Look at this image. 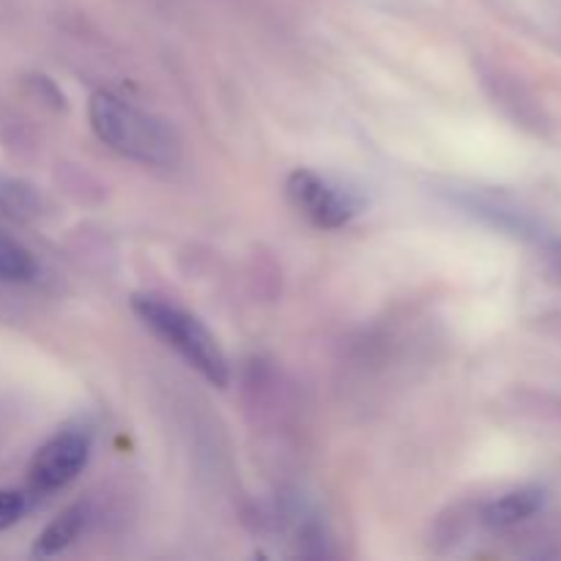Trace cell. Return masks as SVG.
<instances>
[{"label": "cell", "instance_id": "obj_5", "mask_svg": "<svg viewBox=\"0 0 561 561\" xmlns=\"http://www.w3.org/2000/svg\"><path fill=\"white\" fill-rule=\"evenodd\" d=\"M542 504H546V493L540 488H518L488 504L485 520L491 526H515L540 513Z\"/></svg>", "mask_w": 561, "mask_h": 561}, {"label": "cell", "instance_id": "obj_2", "mask_svg": "<svg viewBox=\"0 0 561 561\" xmlns=\"http://www.w3.org/2000/svg\"><path fill=\"white\" fill-rule=\"evenodd\" d=\"M131 310L140 316V321L151 329L157 337H162L175 354L186 359V365L195 367L206 381L214 387H228L230 367L228 356L219 348L217 337L197 321L192 312L181 310L173 301L153 294H137L131 299Z\"/></svg>", "mask_w": 561, "mask_h": 561}, {"label": "cell", "instance_id": "obj_6", "mask_svg": "<svg viewBox=\"0 0 561 561\" xmlns=\"http://www.w3.org/2000/svg\"><path fill=\"white\" fill-rule=\"evenodd\" d=\"M85 518H88V510L82 507V504H75V507L64 510V513H60L58 518H55L53 524L38 535L36 546H33V553H36V557H55V553H60L64 548H69L71 542L80 537L82 526H85Z\"/></svg>", "mask_w": 561, "mask_h": 561}, {"label": "cell", "instance_id": "obj_1", "mask_svg": "<svg viewBox=\"0 0 561 561\" xmlns=\"http://www.w3.org/2000/svg\"><path fill=\"white\" fill-rule=\"evenodd\" d=\"M88 118L93 131L104 146L142 164L168 168L179 159V140L173 131L153 115L142 113L135 104L113 96V93H93L88 104Z\"/></svg>", "mask_w": 561, "mask_h": 561}, {"label": "cell", "instance_id": "obj_7", "mask_svg": "<svg viewBox=\"0 0 561 561\" xmlns=\"http://www.w3.org/2000/svg\"><path fill=\"white\" fill-rule=\"evenodd\" d=\"M36 277V261L31 250L0 230V283H31Z\"/></svg>", "mask_w": 561, "mask_h": 561}, {"label": "cell", "instance_id": "obj_3", "mask_svg": "<svg viewBox=\"0 0 561 561\" xmlns=\"http://www.w3.org/2000/svg\"><path fill=\"white\" fill-rule=\"evenodd\" d=\"M88 458H91V436L77 427H66L33 455L27 466V485L33 493L60 491L85 469Z\"/></svg>", "mask_w": 561, "mask_h": 561}, {"label": "cell", "instance_id": "obj_8", "mask_svg": "<svg viewBox=\"0 0 561 561\" xmlns=\"http://www.w3.org/2000/svg\"><path fill=\"white\" fill-rule=\"evenodd\" d=\"M25 496L20 491H0V531L14 526L25 515Z\"/></svg>", "mask_w": 561, "mask_h": 561}, {"label": "cell", "instance_id": "obj_4", "mask_svg": "<svg viewBox=\"0 0 561 561\" xmlns=\"http://www.w3.org/2000/svg\"><path fill=\"white\" fill-rule=\"evenodd\" d=\"M285 190H288V197L296 206V211L305 214L316 228H343L356 214V206L351 203V197L343 195L337 186H332L327 179L312 173V170H294L288 175Z\"/></svg>", "mask_w": 561, "mask_h": 561}]
</instances>
